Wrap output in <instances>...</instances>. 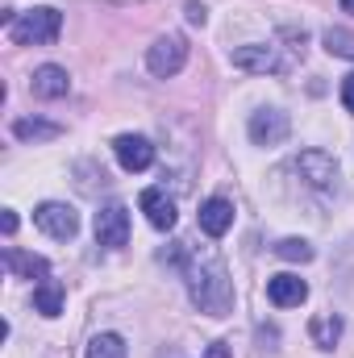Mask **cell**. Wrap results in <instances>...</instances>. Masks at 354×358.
Instances as JSON below:
<instances>
[{"instance_id": "cell-14", "label": "cell", "mask_w": 354, "mask_h": 358, "mask_svg": "<svg viewBox=\"0 0 354 358\" xmlns=\"http://www.w3.org/2000/svg\"><path fill=\"white\" fill-rule=\"evenodd\" d=\"M4 267L13 271V275H21V279H46V275H50V263H46L42 255H25V250H17V246L4 250Z\"/></svg>"}, {"instance_id": "cell-4", "label": "cell", "mask_w": 354, "mask_h": 358, "mask_svg": "<svg viewBox=\"0 0 354 358\" xmlns=\"http://www.w3.org/2000/svg\"><path fill=\"white\" fill-rule=\"evenodd\" d=\"M34 225H38L42 234H50V238L67 242V238L80 234V213H76L71 204H63V200H46V204L34 208Z\"/></svg>"}, {"instance_id": "cell-26", "label": "cell", "mask_w": 354, "mask_h": 358, "mask_svg": "<svg viewBox=\"0 0 354 358\" xmlns=\"http://www.w3.org/2000/svg\"><path fill=\"white\" fill-rule=\"evenodd\" d=\"M117 4H138V0H117Z\"/></svg>"}, {"instance_id": "cell-22", "label": "cell", "mask_w": 354, "mask_h": 358, "mask_svg": "<svg viewBox=\"0 0 354 358\" xmlns=\"http://www.w3.org/2000/svg\"><path fill=\"white\" fill-rule=\"evenodd\" d=\"M342 104H346V113H354V71L342 80Z\"/></svg>"}, {"instance_id": "cell-9", "label": "cell", "mask_w": 354, "mask_h": 358, "mask_svg": "<svg viewBox=\"0 0 354 358\" xmlns=\"http://www.w3.org/2000/svg\"><path fill=\"white\" fill-rule=\"evenodd\" d=\"M113 155H117V163H121L125 171H134V176L155 163V146H150V138H142V134H121V138L113 142Z\"/></svg>"}, {"instance_id": "cell-25", "label": "cell", "mask_w": 354, "mask_h": 358, "mask_svg": "<svg viewBox=\"0 0 354 358\" xmlns=\"http://www.w3.org/2000/svg\"><path fill=\"white\" fill-rule=\"evenodd\" d=\"M342 8H346V13H354V0H342Z\"/></svg>"}, {"instance_id": "cell-15", "label": "cell", "mask_w": 354, "mask_h": 358, "mask_svg": "<svg viewBox=\"0 0 354 358\" xmlns=\"http://www.w3.org/2000/svg\"><path fill=\"white\" fill-rule=\"evenodd\" d=\"M59 134H63V125H55V121H38V117L13 121V138H21V142H50Z\"/></svg>"}, {"instance_id": "cell-12", "label": "cell", "mask_w": 354, "mask_h": 358, "mask_svg": "<svg viewBox=\"0 0 354 358\" xmlns=\"http://www.w3.org/2000/svg\"><path fill=\"white\" fill-rule=\"evenodd\" d=\"M29 92H34L38 100H63V96L71 92V76H67L63 67L46 63V67H38V71L29 76Z\"/></svg>"}, {"instance_id": "cell-11", "label": "cell", "mask_w": 354, "mask_h": 358, "mask_svg": "<svg viewBox=\"0 0 354 358\" xmlns=\"http://www.w3.org/2000/svg\"><path fill=\"white\" fill-rule=\"evenodd\" d=\"M267 300L275 304V308H300L304 300H309V283L300 279V275H271L267 279Z\"/></svg>"}, {"instance_id": "cell-2", "label": "cell", "mask_w": 354, "mask_h": 358, "mask_svg": "<svg viewBox=\"0 0 354 358\" xmlns=\"http://www.w3.org/2000/svg\"><path fill=\"white\" fill-rule=\"evenodd\" d=\"M4 29L17 46H50L63 34V13L59 8H29V13H17Z\"/></svg>"}, {"instance_id": "cell-20", "label": "cell", "mask_w": 354, "mask_h": 358, "mask_svg": "<svg viewBox=\"0 0 354 358\" xmlns=\"http://www.w3.org/2000/svg\"><path fill=\"white\" fill-rule=\"evenodd\" d=\"M275 255H279L283 263H309V259H313V246H309L304 238H283V242H275Z\"/></svg>"}, {"instance_id": "cell-18", "label": "cell", "mask_w": 354, "mask_h": 358, "mask_svg": "<svg viewBox=\"0 0 354 358\" xmlns=\"http://www.w3.org/2000/svg\"><path fill=\"white\" fill-rule=\"evenodd\" d=\"M84 358H129V350H125L121 334H96L88 342V355Z\"/></svg>"}, {"instance_id": "cell-23", "label": "cell", "mask_w": 354, "mask_h": 358, "mask_svg": "<svg viewBox=\"0 0 354 358\" xmlns=\"http://www.w3.org/2000/svg\"><path fill=\"white\" fill-rule=\"evenodd\" d=\"M0 225H4V234H13V229H17V213H13V208H4V217H0Z\"/></svg>"}, {"instance_id": "cell-1", "label": "cell", "mask_w": 354, "mask_h": 358, "mask_svg": "<svg viewBox=\"0 0 354 358\" xmlns=\"http://www.w3.org/2000/svg\"><path fill=\"white\" fill-rule=\"evenodd\" d=\"M183 275H187V296L200 313H208V317L234 313V279L217 250H187Z\"/></svg>"}, {"instance_id": "cell-24", "label": "cell", "mask_w": 354, "mask_h": 358, "mask_svg": "<svg viewBox=\"0 0 354 358\" xmlns=\"http://www.w3.org/2000/svg\"><path fill=\"white\" fill-rule=\"evenodd\" d=\"M204 358H229V346H225V342H213V346H208V355Z\"/></svg>"}, {"instance_id": "cell-19", "label": "cell", "mask_w": 354, "mask_h": 358, "mask_svg": "<svg viewBox=\"0 0 354 358\" xmlns=\"http://www.w3.org/2000/svg\"><path fill=\"white\" fill-rule=\"evenodd\" d=\"M325 50L330 55H338V59H354V34L351 29H342V25H334V29H325Z\"/></svg>"}, {"instance_id": "cell-13", "label": "cell", "mask_w": 354, "mask_h": 358, "mask_svg": "<svg viewBox=\"0 0 354 358\" xmlns=\"http://www.w3.org/2000/svg\"><path fill=\"white\" fill-rule=\"evenodd\" d=\"M200 229H204L208 238H225V234L234 229V204H229L225 196H208V200L200 204Z\"/></svg>"}, {"instance_id": "cell-3", "label": "cell", "mask_w": 354, "mask_h": 358, "mask_svg": "<svg viewBox=\"0 0 354 358\" xmlns=\"http://www.w3.org/2000/svg\"><path fill=\"white\" fill-rule=\"evenodd\" d=\"M183 63H187V38H183V34H163V38H155V46L146 50V67H150V76H159V80L179 76Z\"/></svg>"}, {"instance_id": "cell-17", "label": "cell", "mask_w": 354, "mask_h": 358, "mask_svg": "<svg viewBox=\"0 0 354 358\" xmlns=\"http://www.w3.org/2000/svg\"><path fill=\"white\" fill-rule=\"evenodd\" d=\"M34 308H38L42 317H59V313H63V287L50 283V279H42V283L34 287Z\"/></svg>"}, {"instance_id": "cell-5", "label": "cell", "mask_w": 354, "mask_h": 358, "mask_svg": "<svg viewBox=\"0 0 354 358\" xmlns=\"http://www.w3.org/2000/svg\"><path fill=\"white\" fill-rule=\"evenodd\" d=\"M292 171L304 179L309 187L330 192V187L338 183V159H334V155H325V150H304V155H296V159H292Z\"/></svg>"}, {"instance_id": "cell-8", "label": "cell", "mask_w": 354, "mask_h": 358, "mask_svg": "<svg viewBox=\"0 0 354 358\" xmlns=\"http://www.w3.org/2000/svg\"><path fill=\"white\" fill-rule=\"evenodd\" d=\"M229 63H234L238 71H250V76H275V71L288 67V63L279 59V50H275V46H263V42L238 46V50L229 55Z\"/></svg>"}, {"instance_id": "cell-16", "label": "cell", "mask_w": 354, "mask_h": 358, "mask_svg": "<svg viewBox=\"0 0 354 358\" xmlns=\"http://www.w3.org/2000/svg\"><path fill=\"white\" fill-rule=\"evenodd\" d=\"M309 338H313V346H321V350H334V346H338V338H342V317H334V313H325V317H313V325H309Z\"/></svg>"}, {"instance_id": "cell-6", "label": "cell", "mask_w": 354, "mask_h": 358, "mask_svg": "<svg viewBox=\"0 0 354 358\" xmlns=\"http://www.w3.org/2000/svg\"><path fill=\"white\" fill-rule=\"evenodd\" d=\"M96 242L108 246V250H121L129 242V208L121 200H113L96 213Z\"/></svg>"}, {"instance_id": "cell-7", "label": "cell", "mask_w": 354, "mask_h": 358, "mask_svg": "<svg viewBox=\"0 0 354 358\" xmlns=\"http://www.w3.org/2000/svg\"><path fill=\"white\" fill-rule=\"evenodd\" d=\"M246 134H250L255 146H279V142H288L292 121H288V113H279V108H259V113H250Z\"/></svg>"}, {"instance_id": "cell-10", "label": "cell", "mask_w": 354, "mask_h": 358, "mask_svg": "<svg viewBox=\"0 0 354 358\" xmlns=\"http://www.w3.org/2000/svg\"><path fill=\"white\" fill-rule=\"evenodd\" d=\"M138 208L146 213V221L155 225V229H176V221H179V213H176V200L163 192V187H146L142 196H138Z\"/></svg>"}, {"instance_id": "cell-21", "label": "cell", "mask_w": 354, "mask_h": 358, "mask_svg": "<svg viewBox=\"0 0 354 358\" xmlns=\"http://www.w3.org/2000/svg\"><path fill=\"white\" fill-rule=\"evenodd\" d=\"M183 17H187V21H192V25H204V17H208V8H204V4H196V0H192V4H187V8H183Z\"/></svg>"}]
</instances>
